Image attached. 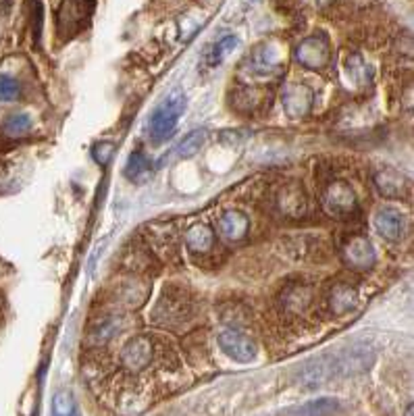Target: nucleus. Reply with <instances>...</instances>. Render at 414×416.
<instances>
[{"label":"nucleus","instance_id":"f257e3e1","mask_svg":"<svg viewBox=\"0 0 414 416\" xmlns=\"http://www.w3.org/2000/svg\"><path fill=\"white\" fill-rule=\"evenodd\" d=\"M183 109H186V96H183V92H179V90L171 92L152 111V115L148 117L146 134H148L150 142H154V144L165 142L175 132V127H177L179 119H181Z\"/></svg>","mask_w":414,"mask_h":416},{"label":"nucleus","instance_id":"f03ea898","mask_svg":"<svg viewBox=\"0 0 414 416\" xmlns=\"http://www.w3.org/2000/svg\"><path fill=\"white\" fill-rule=\"evenodd\" d=\"M94 11V0H63L59 9V34L67 40L84 32Z\"/></svg>","mask_w":414,"mask_h":416},{"label":"nucleus","instance_id":"7ed1b4c3","mask_svg":"<svg viewBox=\"0 0 414 416\" xmlns=\"http://www.w3.org/2000/svg\"><path fill=\"white\" fill-rule=\"evenodd\" d=\"M296 61L306 67V69H323L329 59H331V48H329V40L325 36H308L304 38L294 53Z\"/></svg>","mask_w":414,"mask_h":416},{"label":"nucleus","instance_id":"20e7f679","mask_svg":"<svg viewBox=\"0 0 414 416\" xmlns=\"http://www.w3.org/2000/svg\"><path fill=\"white\" fill-rule=\"evenodd\" d=\"M323 204H325V210H327L331 217H337V219H343V217L354 215V210H356V206H358L356 194H354L352 186L345 183V181H333V183L325 190Z\"/></svg>","mask_w":414,"mask_h":416},{"label":"nucleus","instance_id":"39448f33","mask_svg":"<svg viewBox=\"0 0 414 416\" xmlns=\"http://www.w3.org/2000/svg\"><path fill=\"white\" fill-rule=\"evenodd\" d=\"M341 258L354 271H368V269H372V264L377 260V252L368 237L352 235L341 246Z\"/></svg>","mask_w":414,"mask_h":416},{"label":"nucleus","instance_id":"423d86ee","mask_svg":"<svg viewBox=\"0 0 414 416\" xmlns=\"http://www.w3.org/2000/svg\"><path fill=\"white\" fill-rule=\"evenodd\" d=\"M219 347L235 362H252L256 358V341L237 329H225L219 333Z\"/></svg>","mask_w":414,"mask_h":416},{"label":"nucleus","instance_id":"0eeeda50","mask_svg":"<svg viewBox=\"0 0 414 416\" xmlns=\"http://www.w3.org/2000/svg\"><path fill=\"white\" fill-rule=\"evenodd\" d=\"M152 356H154V343L146 335L132 337L121 350V362L132 372H140L148 368L152 362Z\"/></svg>","mask_w":414,"mask_h":416},{"label":"nucleus","instance_id":"6e6552de","mask_svg":"<svg viewBox=\"0 0 414 416\" xmlns=\"http://www.w3.org/2000/svg\"><path fill=\"white\" fill-rule=\"evenodd\" d=\"M281 102L289 117H304L312 109V90L304 84H287L281 94Z\"/></svg>","mask_w":414,"mask_h":416},{"label":"nucleus","instance_id":"1a4fd4ad","mask_svg":"<svg viewBox=\"0 0 414 416\" xmlns=\"http://www.w3.org/2000/svg\"><path fill=\"white\" fill-rule=\"evenodd\" d=\"M375 229L379 231L381 237L389 239V242H397L404 237L406 233V219L404 215L397 210V208H391V206H385V208H379L375 219Z\"/></svg>","mask_w":414,"mask_h":416},{"label":"nucleus","instance_id":"9d476101","mask_svg":"<svg viewBox=\"0 0 414 416\" xmlns=\"http://www.w3.org/2000/svg\"><path fill=\"white\" fill-rule=\"evenodd\" d=\"M277 208L287 219H300V217H304L306 208H308L304 190L298 183H287L277 194Z\"/></svg>","mask_w":414,"mask_h":416},{"label":"nucleus","instance_id":"9b49d317","mask_svg":"<svg viewBox=\"0 0 414 416\" xmlns=\"http://www.w3.org/2000/svg\"><path fill=\"white\" fill-rule=\"evenodd\" d=\"M312 300H314V291L308 283H289L281 293V304L291 314H300L308 310Z\"/></svg>","mask_w":414,"mask_h":416},{"label":"nucleus","instance_id":"f8f14e48","mask_svg":"<svg viewBox=\"0 0 414 416\" xmlns=\"http://www.w3.org/2000/svg\"><path fill=\"white\" fill-rule=\"evenodd\" d=\"M375 186H377L379 194L385 198H402L408 192L406 175L395 169H381L375 175Z\"/></svg>","mask_w":414,"mask_h":416},{"label":"nucleus","instance_id":"ddd939ff","mask_svg":"<svg viewBox=\"0 0 414 416\" xmlns=\"http://www.w3.org/2000/svg\"><path fill=\"white\" fill-rule=\"evenodd\" d=\"M250 221L242 210H227L219 219V231L225 239L229 242H240L248 235Z\"/></svg>","mask_w":414,"mask_h":416},{"label":"nucleus","instance_id":"4468645a","mask_svg":"<svg viewBox=\"0 0 414 416\" xmlns=\"http://www.w3.org/2000/svg\"><path fill=\"white\" fill-rule=\"evenodd\" d=\"M329 306L335 314H348L358 306V291L348 283H337L329 293Z\"/></svg>","mask_w":414,"mask_h":416},{"label":"nucleus","instance_id":"2eb2a0df","mask_svg":"<svg viewBox=\"0 0 414 416\" xmlns=\"http://www.w3.org/2000/svg\"><path fill=\"white\" fill-rule=\"evenodd\" d=\"M188 302L181 298L177 300L175 296H165L161 302H159V308H156V320L159 323H165V325H175L177 320H183L188 316Z\"/></svg>","mask_w":414,"mask_h":416},{"label":"nucleus","instance_id":"dca6fc26","mask_svg":"<svg viewBox=\"0 0 414 416\" xmlns=\"http://www.w3.org/2000/svg\"><path fill=\"white\" fill-rule=\"evenodd\" d=\"M281 69H283V63L277 57H273L267 46L258 48L250 61V71L256 78H275L281 73Z\"/></svg>","mask_w":414,"mask_h":416},{"label":"nucleus","instance_id":"f3484780","mask_svg":"<svg viewBox=\"0 0 414 416\" xmlns=\"http://www.w3.org/2000/svg\"><path fill=\"white\" fill-rule=\"evenodd\" d=\"M186 246L192 254H208L215 246V233L206 225H196L186 233Z\"/></svg>","mask_w":414,"mask_h":416},{"label":"nucleus","instance_id":"a211bd4d","mask_svg":"<svg viewBox=\"0 0 414 416\" xmlns=\"http://www.w3.org/2000/svg\"><path fill=\"white\" fill-rule=\"evenodd\" d=\"M339 410V401L333 397H318L302 404L300 408L294 410L291 416H331Z\"/></svg>","mask_w":414,"mask_h":416},{"label":"nucleus","instance_id":"6ab92c4d","mask_svg":"<svg viewBox=\"0 0 414 416\" xmlns=\"http://www.w3.org/2000/svg\"><path fill=\"white\" fill-rule=\"evenodd\" d=\"M152 171V161L142 152V150H136L129 154V161H127V167H125V175L132 179V181H144Z\"/></svg>","mask_w":414,"mask_h":416},{"label":"nucleus","instance_id":"aec40b11","mask_svg":"<svg viewBox=\"0 0 414 416\" xmlns=\"http://www.w3.org/2000/svg\"><path fill=\"white\" fill-rule=\"evenodd\" d=\"M53 416H82L69 389H59L53 397Z\"/></svg>","mask_w":414,"mask_h":416},{"label":"nucleus","instance_id":"412c9836","mask_svg":"<svg viewBox=\"0 0 414 416\" xmlns=\"http://www.w3.org/2000/svg\"><path fill=\"white\" fill-rule=\"evenodd\" d=\"M32 129V117L28 113H13L3 121V132L9 138H21L30 134Z\"/></svg>","mask_w":414,"mask_h":416},{"label":"nucleus","instance_id":"4be33fe9","mask_svg":"<svg viewBox=\"0 0 414 416\" xmlns=\"http://www.w3.org/2000/svg\"><path fill=\"white\" fill-rule=\"evenodd\" d=\"M237 46V38L235 36H225L223 40H219L208 53H206V63L208 67H219Z\"/></svg>","mask_w":414,"mask_h":416},{"label":"nucleus","instance_id":"5701e85b","mask_svg":"<svg viewBox=\"0 0 414 416\" xmlns=\"http://www.w3.org/2000/svg\"><path fill=\"white\" fill-rule=\"evenodd\" d=\"M204 140H206V132H204V129H194V132H190V134L177 144V156H179V159H192L194 154L200 152Z\"/></svg>","mask_w":414,"mask_h":416},{"label":"nucleus","instance_id":"b1692460","mask_svg":"<svg viewBox=\"0 0 414 416\" xmlns=\"http://www.w3.org/2000/svg\"><path fill=\"white\" fill-rule=\"evenodd\" d=\"M19 96V82L11 75H0V100L11 102Z\"/></svg>","mask_w":414,"mask_h":416},{"label":"nucleus","instance_id":"393cba45","mask_svg":"<svg viewBox=\"0 0 414 416\" xmlns=\"http://www.w3.org/2000/svg\"><path fill=\"white\" fill-rule=\"evenodd\" d=\"M113 154H115V144H113V142H98V144L92 148V159H94L98 165L111 163Z\"/></svg>","mask_w":414,"mask_h":416},{"label":"nucleus","instance_id":"a878e982","mask_svg":"<svg viewBox=\"0 0 414 416\" xmlns=\"http://www.w3.org/2000/svg\"><path fill=\"white\" fill-rule=\"evenodd\" d=\"M406 416H414V406H412V404L408 406V410H406Z\"/></svg>","mask_w":414,"mask_h":416},{"label":"nucleus","instance_id":"bb28decb","mask_svg":"<svg viewBox=\"0 0 414 416\" xmlns=\"http://www.w3.org/2000/svg\"><path fill=\"white\" fill-rule=\"evenodd\" d=\"M321 5H329V3H333V0H318Z\"/></svg>","mask_w":414,"mask_h":416}]
</instances>
